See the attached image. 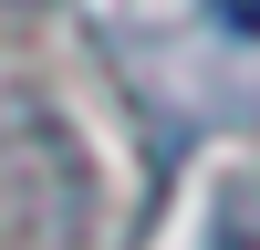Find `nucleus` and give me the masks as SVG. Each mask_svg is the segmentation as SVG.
<instances>
[{"label": "nucleus", "instance_id": "obj_1", "mask_svg": "<svg viewBox=\"0 0 260 250\" xmlns=\"http://www.w3.org/2000/svg\"><path fill=\"white\" fill-rule=\"evenodd\" d=\"M219 21L229 32H260V0H219Z\"/></svg>", "mask_w": 260, "mask_h": 250}]
</instances>
